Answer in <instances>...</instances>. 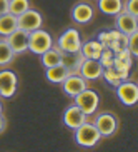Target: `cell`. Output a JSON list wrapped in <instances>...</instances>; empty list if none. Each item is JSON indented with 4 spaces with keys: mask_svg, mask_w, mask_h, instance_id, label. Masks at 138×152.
<instances>
[{
    "mask_svg": "<svg viewBox=\"0 0 138 152\" xmlns=\"http://www.w3.org/2000/svg\"><path fill=\"white\" fill-rule=\"evenodd\" d=\"M102 135L97 130L92 122H83V124L75 129V142L80 145V147H95L100 140H102Z\"/></svg>",
    "mask_w": 138,
    "mask_h": 152,
    "instance_id": "cell-1",
    "label": "cell"
},
{
    "mask_svg": "<svg viewBox=\"0 0 138 152\" xmlns=\"http://www.w3.org/2000/svg\"><path fill=\"white\" fill-rule=\"evenodd\" d=\"M52 47H53V39L47 30L37 28L33 32H28V50L32 54L42 55Z\"/></svg>",
    "mask_w": 138,
    "mask_h": 152,
    "instance_id": "cell-2",
    "label": "cell"
},
{
    "mask_svg": "<svg viewBox=\"0 0 138 152\" xmlns=\"http://www.w3.org/2000/svg\"><path fill=\"white\" fill-rule=\"evenodd\" d=\"M55 47H57L60 52H63V54H77V52H80V47H82L80 32L73 27L67 28L62 35L58 37Z\"/></svg>",
    "mask_w": 138,
    "mask_h": 152,
    "instance_id": "cell-3",
    "label": "cell"
},
{
    "mask_svg": "<svg viewBox=\"0 0 138 152\" xmlns=\"http://www.w3.org/2000/svg\"><path fill=\"white\" fill-rule=\"evenodd\" d=\"M73 100H75V105H78V107L82 109V112H83L85 115H93L95 112H97L98 109V104H100V95L95 92V90L92 89H87L82 90L78 95H75L73 97Z\"/></svg>",
    "mask_w": 138,
    "mask_h": 152,
    "instance_id": "cell-4",
    "label": "cell"
},
{
    "mask_svg": "<svg viewBox=\"0 0 138 152\" xmlns=\"http://www.w3.org/2000/svg\"><path fill=\"white\" fill-rule=\"evenodd\" d=\"M103 47L110 49L111 52H120V50L126 49V42L128 37L121 34L118 30H107V32H100V35L97 39Z\"/></svg>",
    "mask_w": 138,
    "mask_h": 152,
    "instance_id": "cell-5",
    "label": "cell"
},
{
    "mask_svg": "<svg viewBox=\"0 0 138 152\" xmlns=\"http://www.w3.org/2000/svg\"><path fill=\"white\" fill-rule=\"evenodd\" d=\"M92 124L97 127V130L100 132L102 137H111L118 130V119H116V115H113L110 112H100V114H97L95 121Z\"/></svg>",
    "mask_w": 138,
    "mask_h": 152,
    "instance_id": "cell-6",
    "label": "cell"
},
{
    "mask_svg": "<svg viewBox=\"0 0 138 152\" xmlns=\"http://www.w3.org/2000/svg\"><path fill=\"white\" fill-rule=\"evenodd\" d=\"M115 92H116V97L120 99V102L126 107H131L138 102V85L137 82H131V80H121L120 84L115 87Z\"/></svg>",
    "mask_w": 138,
    "mask_h": 152,
    "instance_id": "cell-7",
    "label": "cell"
},
{
    "mask_svg": "<svg viewBox=\"0 0 138 152\" xmlns=\"http://www.w3.org/2000/svg\"><path fill=\"white\" fill-rule=\"evenodd\" d=\"M42 23H43V17L35 9H28L17 17V28L23 32H33L37 28H42Z\"/></svg>",
    "mask_w": 138,
    "mask_h": 152,
    "instance_id": "cell-8",
    "label": "cell"
},
{
    "mask_svg": "<svg viewBox=\"0 0 138 152\" xmlns=\"http://www.w3.org/2000/svg\"><path fill=\"white\" fill-rule=\"evenodd\" d=\"M60 85H62L63 92L68 97H75V95L80 94L82 90H85L88 87V80H85L80 74H68Z\"/></svg>",
    "mask_w": 138,
    "mask_h": 152,
    "instance_id": "cell-9",
    "label": "cell"
},
{
    "mask_svg": "<svg viewBox=\"0 0 138 152\" xmlns=\"http://www.w3.org/2000/svg\"><path fill=\"white\" fill-rule=\"evenodd\" d=\"M115 27L118 32H121V34L128 37L130 34L138 32V17L121 10L120 14L115 15Z\"/></svg>",
    "mask_w": 138,
    "mask_h": 152,
    "instance_id": "cell-10",
    "label": "cell"
},
{
    "mask_svg": "<svg viewBox=\"0 0 138 152\" xmlns=\"http://www.w3.org/2000/svg\"><path fill=\"white\" fill-rule=\"evenodd\" d=\"M17 84H18V79L15 75V72L2 70L0 72V97L4 99L14 97L15 92H17Z\"/></svg>",
    "mask_w": 138,
    "mask_h": 152,
    "instance_id": "cell-11",
    "label": "cell"
},
{
    "mask_svg": "<svg viewBox=\"0 0 138 152\" xmlns=\"http://www.w3.org/2000/svg\"><path fill=\"white\" fill-rule=\"evenodd\" d=\"M83 122H87V115L82 112V109L78 107V105L72 104V105H68V107L63 110V124L67 125L68 129L75 130V129H78Z\"/></svg>",
    "mask_w": 138,
    "mask_h": 152,
    "instance_id": "cell-12",
    "label": "cell"
},
{
    "mask_svg": "<svg viewBox=\"0 0 138 152\" xmlns=\"http://www.w3.org/2000/svg\"><path fill=\"white\" fill-rule=\"evenodd\" d=\"M78 74L83 77L85 80H98L102 79L103 74V67L102 64L95 60V58H83L80 69H78Z\"/></svg>",
    "mask_w": 138,
    "mask_h": 152,
    "instance_id": "cell-13",
    "label": "cell"
},
{
    "mask_svg": "<svg viewBox=\"0 0 138 152\" xmlns=\"http://www.w3.org/2000/svg\"><path fill=\"white\" fill-rule=\"evenodd\" d=\"M7 44L10 45V49L14 50V54H23L28 50V32H23L20 28L14 30L10 35L5 37Z\"/></svg>",
    "mask_w": 138,
    "mask_h": 152,
    "instance_id": "cell-14",
    "label": "cell"
},
{
    "mask_svg": "<svg viewBox=\"0 0 138 152\" xmlns=\"http://www.w3.org/2000/svg\"><path fill=\"white\" fill-rule=\"evenodd\" d=\"M93 15H95L93 7L90 4H87V2H78L72 9V18L77 23H90L92 18H93Z\"/></svg>",
    "mask_w": 138,
    "mask_h": 152,
    "instance_id": "cell-15",
    "label": "cell"
},
{
    "mask_svg": "<svg viewBox=\"0 0 138 152\" xmlns=\"http://www.w3.org/2000/svg\"><path fill=\"white\" fill-rule=\"evenodd\" d=\"M82 62H83V57H82L80 52H77V54H63L62 52L60 64L63 65V69L68 74H78V69H80Z\"/></svg>",
    "mask_w": 138,
    "mask_h": 152,
    "instance_id": "cell-16",
    "label": "cell"
},
{
    "mask_svg": "<svg viewBox=\"0 0 138 152\" xmlns=\"http://www.w3.org/2000/svg\"><path fill=\"white\" fill-rule=\"evenodd\" d=\"M105 49L98 40H87V42H82V47H80V54L83 58H95L98 60L102 50Z\"/></svg>",
    "mask_w": 138,
    "mask_h": 152,
    "instance_id": "cell-17",
    "label": "cell"
},
{
    "mask_svg": "<svg viewBox=\"0 0 138 152\" xmlns=\"http://www.w3.org/2000/svg\"><path fill=\"white\" fill-rule=\"evenodd\" d=\"M98 9L102 14L115 17L123 10V2L121 0H98Z\"/></svg>",
    "mask_w": 138,
    "mask_h": 152,
    "instance_id": "cell-18",
    "label": "cell"
},
{
    "mask_svg": "<svg viewBox=\"0 0 138 152\" xmlns=\"http://www.w3.org/2000/svg\"><path fill=\"white\" fill-rule=\"evenodd\" d=\"M14 30H17V17L9 14V12L4 15H0V35L7 37Z\"/></svg>",
    "mask_w": 138,
    "mask_h": 152,
    "instance_id": "cell-19",
    "label": "cell"
},
{
    "mask_svg": "<svg viewBox=\"0 0 138 152\" xmlns=\"http://www.w3.org/2000/svg\"><path fill=\"white\" fill-rule=\"evenodd\" d=\"M45 77H47V80L50 82V84H62L63 79L68 75V72L63 69L62 64H58V65H53V67H48L45 69Z\"/></svg>",
    "mask_w": 138,
    "mask_h": 152,
    "instance_id": "cell-20",
    "label": "cell"
},
{
    "mask_svg": "<svg viewBox=\"0 0 138 152\" xmlns=\"http://www.w3.org/2000/svg\"><path fill=\"white\" fill-rule=\"evenodd\" d=\"M40 58H42V65H43L45 69L53 67V65H58V64H60V60H62V52H60L57 47H52V49H48L47 52H43V54L40 55Z\"/></svg>",
    "mask_w": 138,
    "mask_h": 152,
    "instance_id": "cell-21",
    "label": "cell"
},
{
    "mask_svg": "<svg viewBox=\"0 0 138 152\" xmlns=\"http://www.w3.org/2000/svg\"><path fill=\"white\" fill-rule=\"evenodd\" d=\"M14 58H15L14 50L10 49V45L7 44L5 39H2V40H0V67L10 65V64L14 62Z\"/></svg>",
    "mask_w": 138,
    "mask_h": 152,
    "instance_id": "cell-22",
    "label": "cell"
},
{
    "mask_svg": "<svg viewBox=\"0 0 138 152\" xmlns=\"http://www.w3.org/2000/svg\"><path fill=\"white\" fill-rule=\"evenodd\" d=\"M28 9H30V0H9V14L15 17L22 15Z\"/></svg>",
    "mask_w": 138,
    "mask_h": 152,
    "instance_id": "cell-23",
    "label": "cell"
},
{
    "mask_svg": "<svg viewBox=\"0 0 138 152\" xmlns=\"http://www.w3.org/2000/svg\"><path fill=\"white\" fill-rule=\"evenodd\" d=\"M102 77L105 79V80L108 82V85H111V87H116V85L120 84L123 79H121V75L118 74V72L115 70V67L111 65V67H107V69H103V74Z\"/></svg>",
    "mask_w": 138,
    "mask_h": 152,
    "instance_id": "cell-24",
    "label": "cell"
},
{
    "mask_svg": "<svg viewBox=\"0 0 138 152\" xmlns=\"http://www.w3.org/2000/svg\"><path fill=\"white\" fill-rule=\"evenodd\" d=\"M113 60H115V52H111L110 49L105 47V49L102 50L100 57H98V62L102 64L103 69H107V67H111V65H113Z\"/></svg>",
    "mask_w": 138,
    "mask_h": 152,
    "instance_id": "cell-25",
    "label": "cell"
},
{
    "mask_svg": "<svg viewBox=\"0 0 138 152\" xmlns=\"http://www.w3.org/2000/svg\"><path fill=\"white\" fill-rule=\"evenodd\" d=\"M137 39H138V32H133V34H130L128 35V42H126V49H128L130 54L133 55V58H137V55H138Z\"/></svg>",
    "mask_w": 138,
    "mask_h": 152,
    "instance_id": "cell-26",
    "label": "cell"
},
{
    "mask_svg": "<svg viewBox=\"0 0 138 152\" xmlns=\"http://www.w3.org/2000/svg\"><path fill=\"white\" fill-rule=\"evenodd\" d=\"M123 10L135 15V17H138V0H126L123 4Z\"/></svg>",
    "mask_w": 138,
    "mask_h": 152,
    "instance_id": "cell-27",
    "label": "cell"
},
{
    "mask_svg": "<svg viewBox=\"0 0 138 152\" xmlns=\"http://www.w3.org/2000/svg\"><path fill=\"white\" fill-rule=\"evenodd\" d=\"M9 12V0H0V15Z\"/></svg>",
    "mask_w": 138,
    "mask_h": 152,
    "instance_id": "cell-28",
    "label": "cell"
},
{
    "mask_svg": "<svg viewBox=\"0 0 138 152\" xmlns=\"http://www.w3.org/2000/svg\"><path fill=\"white\" fill-rule=\"evenodd\" d=\"M5 129H7V119H5L2 114H0V134H2Z\"/></svg>",
    "mask_w": 138,
    "mask_h": 152,
    "instance_id": "cell-29",
    "label": "cell"
},
{
    "mask_svg": "<svg viewBox=\"0 0 138 152\" xmlns=\"http://www.w3.org/2000/svg\"><path fill=\"white\" fill-rule=\"evenodd\" d=\"M2 110H4V105H2V102H0V114H2Z\"/></svg>",
    "mask_w": 138,
    "mask_h": 152,
    "instance_id": "cell-30",
    "label": "cell"
}]
</instances>
